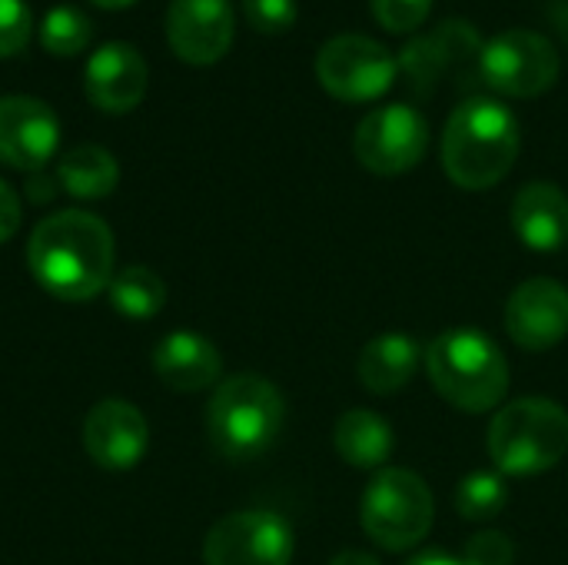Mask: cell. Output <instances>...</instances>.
<instances>
[{
  "label": "cell",
  "mask_w": 568,
  "mask_h": 565,
  "mask_svg": "<svg viewBox=\"0 0 568 565\" xmlns=\"http://www.w3.org/2000/svg\"><path fill=\"white\" fill-rule=\"evenodd\" d=\"M113 233L87 210H60L37 223L27 243L33 280L57 300H93L113 280Z\"/></svg>",
  "instance_id": "1"
},
{
  "label": "cell",
  "mask_w": 568,
  "mask_h": 565,
  "mask_svg": "<svg viewBox=\"0 0 568 565\" xmlns=\"http://www.w3.org/2000/svg\"><path fill=\"white\" fill-rule=\"evenodd\" d=\"M519 157V120L496 97L463 100L443 130V167L463 190L496 186Z\"/></svg>",
  "instance_id": "2"
},
{
  "label": "cell",
  "mask_w": 568,
  "mask_h": 565,
  "mask_svg": "<svg viewBox=\"0 0 568 565\" xmlns=\"http://www.w3.org/2000/svg\"><path fill=\"white\" fill-rule=\"evenodd\" d=\"M426 373L436 393L463 413H489L509 393V360L479 330L456 326L426 350Z\"/></svg>",
  "instance_id": "3"
},
{
  "label": "cell",
  "mask_w": 568,
  "mask_h": 565,
  "mask_svg": "<svg viewBox=\"0 0 568 565\" xmlns=\"http://www.w3.org/2000/svg\"><path fill=\"white\" fill-rule=\"evenodd\" d=\"M283 393L256 373L230 376L216 386L206 406V433L223 460L250 463L273 450L283 433Z\"/></svg>",
  "instance_id": "4"
},
{
  "label": "cell",
  "mask_w": 568,
  "mask_h": 565,
  "mask_svg": "<svg viewBox=\"0 0 568 565\" xmlns=\"http://www.w3.org/2000/svg\"><path fill=\"white\" fill-rule=\"evenodd\" d=\"M489 456L503 476H539L568 453V413L546 396L506 403L489 426Z\"/></svg>",
  "instance_id": "5"
},
{
  "label": "cell",
  "mask_w": 568,
  "mask_h": 565,
  "mask_svg": "<svg viewBox=\"0 0 568 565\" xmlns=\"http://www.w3.org/2000/svg\"><path fill=\"white\" fill-rule=\"evenodd\" d=\"M433 519V493L426 480L413 470H383L363 493V533L389 553H406L419 546L429 536Z\"/></svg>",
  "instance_id": "6"
},
{
  "label": "cell",
  "mask_w": 568,
  "mask_h": 565,
  "mask_svg": "<svg viewBox=\"0 0 568 565\" xmlns=\"http://www.w3.org/2000/svg\"><path fill=\"white\" fill-rule=\"evenodd\" d=\"M399 73L389 47L366 33H336L316 53V77L336 100L366 103L383 97Z\"/></svg>",
  "instance_id": "7"
},
{
  "label": "cell",
  "mask_w": 568,
  "mask_h": 565,
  "mask_svg": "<svg viewBox=\"0 0 568 565\" xmlns=\"http://www.w3.org/2000/svg\"><path fill=\"white\" fill-rule=\"evenodd\" d=\"M479 70L503 97H539L559 77V50L536 30H503L479 47Z\"/></svg>",
  "instance_id": "8"
},
{
  "label": "cell",
  "mask_w": 568,
  "mask_h": 565,
  "mask_svg": "<svg viewBox=\"0 0 568 565\" xmlns=\"http://www.w3.org/2000/svg\"><path fill=\"white\" fill-rule=\"evenodd\" d=\"M429 150V123L409 103H386L366 113L353 133L356 160L376 176L413 170Z\"/></svg>",
  "instance_id": "9"
},
{
  "label": "cell",
  "mask_w": 568,
  "mask_h": 565,
  "mask_svg": "<svg viewBox=\"0 0 568 565\" xmlns=\"http://www.w3.org/2000/svg\"><path fill=\"white\" fill-rule=\"evenodd\" d=\"M296 549L293 526L270 509L223 516L203 539L206 565H290Z\"/></svg>",
  "instance_id": "10"
},
{
  "label": "cell",
  "mask_w": 568,
  "mask_h": 565,
  "mask_svg": "<svg viewBox=\"0 0 568 565\" xmlns=\"http://www.w3.org/2000/svg\"><path fill=\"white\" fill-rule=\"evenodd\" d=\"M60 143V120L50 103L10 93L0 97V163L37 173L50 163Z\"/></svg>",
  "instance_id": "11"
},
{
  "label": "cell",
  "mask_w": 568,
  "mask_h": 565,
  "mask_svg": "<svg viewBox=\"0 0 568 565\" xmlns=\"http://www.w3.org/2000/svg\"><path fill=\"white\" fill-rule=\"evenodd\" d=\"M506 333L516 346L542 353L568 336V290L559 280L532 276L506 303Z\"/></svg>",
  "instance_id": "12"
},
{
  "label": "cell",
  "mask_w": 568,
  "mask_h": 565,
  "mask_svg": "<svg viewBox=\"0 0 568 565\" xmlns=\"http://www.w3.org/2000/svg\"><path fill=\"white\" fill-rule=\"evenodd\" d=\"M236 17L230 0H170L166 40L170 50L190 67H210L226 57Z\"/></svg>",
  "instance_id": "13"
},
{
  "label": "cell",
  "mask_w": 568,
  "mask_h": 565,
  "mask_svg": "<svg viewBox=\"0 0 568 565\" xmlns=\"http://www.w3.org/2000/svg\"><path fill=\"white\" fill-rule=\"evenodd\" d=\"M83 446L103 470H133L150 446L146 416L126 400H100L83 420Z\"/></svg>",
  "instance_id": "14"
},
{
  "label": "cell",
  "mask_w": 568,
  "mask_h": 565,
  "mask_svg": "<svg viewBox=\"0 0 568 565\" xmlns=\"http://www.w3.org/2000/svg\"><path fill=\"white\" fill-rule=\"evenodd\" d=\"M150 70L143 53L126 40L100 43L87 63L83 90L87 100L103 113H130L146 97Z\"/></svg>",
  "instance_id": "15"
},
{
  "label": "cell",
  "mask_w": 568,
  "mask_h": 565,
  "mask_svg": "<svg viewBox=\"0 0 568 565\" xmlns=\"http://www.w3.org/2000/svg\"><path fill=\"white\" fill-rule=\"evenodd\" d=\"M153 370L163 386H170L176 393H200V390H210L213 383H220L223 360H220V350L206 336L176 330L156 343Z\"/></svg>",
  "instance_id": "16"
},
{
  "label": "cell",
  "mask_w": 568,
  "mask_h": 565,
  "mask_svg": "<svg viewBox=\"0 0 568 565\" xmlns=\"http://www.w3.org/2000/svg\"><path fill=\"white\" fill-rule=\"evenodd\" d=\"M513 230L536 253H556L568 240V196L549 180L526 183L513 200Z\"/></svg>",
  "instance_id": "17"
},
{
  "label": "cell",
  "mask_w": 568,
  "mask_h": 565,
  "mask_svg": "<svg viewBox=\"0 0 568 565\" xmlns=\"http://www.w3.org/2000/svg\"><path fill=\"white\" fill-rule=\"evenodd\" d=\"M423 363V350L413 336L406 333H383L376 340H369L359 350L356 360V376L359 383L376 393V396H393L399 393L419 370Z\"/></svg>",
  "instance_id": "18"
},
{
  "label": "cell",
  "mask_w": 568,
  "mask_h": 565,
  "mask_svg": "<svg viewBox=\"0 0 568 565\" xmlns=\"http://www.w3.org/2000/svg\"><path fill=\"white\" fill-rule=\"evenodd\" d=\"M333 446L346 466L356 470H379L393 456V426L373 410H346L336 420Z\"/></svg>",
  "instance_id": "19"
},
{
  "label": "cell",
  "mask_w": 568,
  "mask_h": 565,
  "mask_svg": "<svg viewBox=\"0 0 568 565\" xmlns=\"http://www.w3.org/2000/svg\"><path fill=\"white\" fill-rule=\"evenodd\" d=\"M120 183V163L106 147L83 143L60 157L57 163V186L73 200H103Z\"/></svg>",
  "instance_id": "20"
},
{
  "label": "cell",
  "mask_w": 568,
  "mask_h": 565,
  "mask_svg": "<svg viewBox=\"0 0 568 565\" xmlns=\"http://www.w3.org/2000/svg\"><path fill=\"white\" fill-rule=\"evenodd\" d=\"M106 293H110L113 310L120 316H126V320H150L166 303V283L150 266H126V270H120L110 280Z\"/></svg>",
  "instance_id": "21"
},
{
  "label": "cell",
  "mask_w": 568,
  "mask_h": 565,
  "mask_svg": "<svg viewBox=\"0 0 568 565\" xmlns=\"http://www.w3.org/2000/svg\"><path fill=\"white\" fill-rule=\"evenodd\" d=\"M509 506V486L503 473H469L456 490V509L469 523H489Z\"/></svg>",
  "instance_id": "22"
},
{
  "label": "cell",
  "mask_w": 568,
  "mask_h": 565,
  "mask_svg": "<svg viewBox=\"0 0 568 565\" xmlns=\"http://www.w3.org/2000/svg\"><path fill=\"white\" fill-rule=\"evenodd\" d=\"M90 40H93V23L80 7L60 3V7L47 10V17L40 23V43L47 53L77 57L90 47Z\"/></svg>",
  "instance_id": "23"
},
{
  "label": "cell",
  "mask_w": 568,
  "mask_h": 565,
  "mask_svg": "<svg viewBox=\"0 0 568 565\" xmlns=\"http://www.w3.org/2000/svg\"><path fill=\"white\" fill-rule=\"evenodd\" d=\"M243 13H246L253 30L283 33L296 23L300 3L296 0H243Z\"/></svg>",
  "instance_id": "24"
},
{
  "label": "cell",
  "mask_w": 568,
  "mask_h": 565,
  "mask_svg": "<svg viewBox=\"0 0 568 565\" xmlns=\"http://www.w3.org/2000/svg\"><path fill=\"white\" fill-rule=\"evenodd\" d=\"M30 7L27 0H0V57H13L30 40Z\"/></svg>",
  "instance_id": "25"
},
{
  "label": "cell",
  "mask_w": 568,
  "mask_h": 565,
  "mask_svg": "<svg viewBox=\"0 0 568 565\" xmlns=\"http://www.w3.org/2000/svg\"><path fill=\"white\" fill-rule=\"evenodd\" d=\"M516 563V546L506 533L489 529L476 533L466 549H463V565H513Z\"/></svg>",
  "instance_id": "26"
},
{
  "label": "cell",
  "mask_w": 568,
  "mask_h": 565,
  "mask_svg": "<svg viewBox=\"0 0 568 565\" xmlns=\"http://www.w3.org/2000/svg\"><path fill=\"white\" fill-rule=\"evenodd\" d=\"M429 10H433V0H373L376 20L393 33L416 30L429 17Z\"/></svg>",
  "instance_id": "27"
},
{
  "label": "cell",
  "mask_w": 568,
  "mask_h": 565,
  "mask_svg": "<svg viewBox=\"0 0 568 565\" xmlns=\"http://www.w3.org/2000/svg\"><path fill=\"white\" fill-rule=\"evenodd\" d=\"M20 216H23V206H20L17 190L7 180H0V246L13 240V233L20 230Z\"/></svg>",
  "instance_id": "28"
},
{
  "label": "cell",
  "mask_w": 568,
  "mask_h": 565,
  "mask_svg": "<svg viewBox=\"0 0 568 565\" xmlns=\"http://www.w3.org/2000/svg\"><path fill=\"white\" fill-rule=\"evenodd\" d=\"M329 565H383L373 553H359V549H346V553H339L336 559Z\"/></svg>",
  "instance_id": "29"
},
{
  "label": "cell",
  "mask_w": 568,
  "mask_h": 565,
  "mask_svg": "<svg viewBox=\"0 0 568 565\" xmlns=\"http://www.w3.org/2000/svg\"><path fill=\"white\" fill-rule=\"evenodd\" d=\"M40 180H43V173L37 170V173L30 176V200H33V203H47V200H53V193H57V190H53V183H47V186H43Z\"/></svg>",
  "instance_id": "30"
},
{
  "label": "cell",
  "mask_w": 568,
  "mask_h": 565,
  "mask_svg": "<svg viewBox=\"0 0 568 565\" xmlns=\"http://www.w3.org/2000/svg\"><path fill=\"white\" fill-rule=\"evenodd\" d=\"M406 565H463V559H456L449 553H423V556L409 559Z\"/></svg>",
  "instance_id": "31"
},
{
  "label": "cell",
  "mask_w": 568,
  "mask_h": 565,
  "mask_svg": "<svg viewBox=\"0 0 568 565\" xmlns=\"http://www.w3.org/2000/svg\"><path fill=\"white\" fill-rule=\"evenodd\" d=\"M90 3H97V7H103V10H123V7H130V3H136V0H90Z\"/></svg>",
  "instance_id": "32"
}]
</instances>
